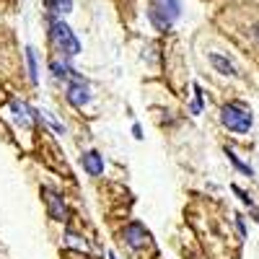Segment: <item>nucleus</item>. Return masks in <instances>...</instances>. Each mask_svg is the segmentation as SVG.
<instances>
[{
	"instance_id": "1",
	"label": "nucleus",
	"mask_w": 259,
	"mask_h": 259,
	"mask_svg": "<svg viewBox=\"0 0 259 259\" xmlns=\"http://www.w3.org/2000/svg\"><path fill=\"white\" fill-rule=\"evenodd\" d=\"M50 41H52L55 50H57L65 60L80 55V41H78V36L73 34V29L65 24L62 18L50 16Z\"/></svg>"
},
{
	"instance_id": "2",
	"label": "nucleus",
	"mask_w": 259,
	"mask_h": 259,
	"mask_svg": "<svg viewBox=\"0 0 259 259\" xmlns=\"http://www.w3.org/2000/svg\"><path fill=\"white\" fill-rule=\"evenodd\" d=\"M221 124L228 130V133H236V135H246L251 124H254V117L251 112L246 109L244 104L239 101H228L221 106Z\"/></svg>"
},
{
	"instance_id": "3",
	"label": "nucleus",
	"mask_w": 259,
	"mask_h": 259,
	"mask_svg": "<svg viewBox=\"0 0 259 259\" xmlns=\"http://www.w3.org/2000/svg\"><path fill=\"white\" fill-rule=\"evenodd\" d=\"M119 236H122V241H124V246H127L130 251H143V249L150 246V231H148L140 221H130V223L119 231Z\"/></svg>"
},
{
	"instance_id": "4",
	"label": "nucleus",
	"mask_w": 259,
	"mask_h": 259,
	"mask_svg": "<svg viewBox=\"0 0 259 259\" xmlns=\"http://www.w3.org/2000/svg\"><path fill=\"white\" fill-rule=\"evenodd\" d=\"M41 200H45L47 215H50L55 223H68L70 221V210H68V205H65L62 194L57 189H52V187L45 184V187H41Z\"/></svg>"
},
{
	"instance_id": "5",
	"label": "nucleus",
	"mask_w": 259,
	"mask_h": 259,
	"mask_svg": "<svg viewBox=\"0 0 259 259\" xmlns=\"http://www.w3.org/2000/svg\"><path fill=\"white\" fill-rule=\"evenodd\" d=\"M8 112H11L13 122H16L18 127H24V130H31L34 122H36V109H31V106H29L26 101H21V99H13V101L8 104Z\"/></svg>"
},
{
	"instance_id": "6",
	"label": "nucleus",
	"mask_w": 259,
	"mask_h": 259,
	"mask_svg": "<svg viewBox=\"0 0 259 259\" xmlns=\"http://www.w3.org/2000/svg\"><path fill=\"white\" fill-rule=\"evenodd\" d=\"M65 101L75 109H83L85 104L91 101V89H89V80H78V83H68L65 85Z\"/></svg>"
},
{
	"instance_id": "7",
	"label": "nucleus",
	"mask_w": 259,
	"mask_h": 259,
	"mask_svg": "<svg viewBox=\"0 0 259 259\" xmlns=\"http://www.w3.org/2000/svg\"><path fill=\"white\" fill-rule=\"evenodd\" d=\"M50 73L55 80H65V85L68 83H78V80H85L80 73H75L70 68V62L68 60H50Z\"/></svg>"
},
{
	"instance_id": "8",
	"label": "nucleus",
	"mask_w": 259,
	"mask_h": 259,
	"mask_svg": "<svg viewBox=\"0 0 259 259\" xmlns=\"http://www.w3.org/2000/svg\"><path fill=\"white\" fill-rule=\"evenodd\" d=\"M80 166H83V171L89 177H94V179H99L101 174H104V156L99 153V150H83L80 153Z\"/></svg>"
},
{
	"instance_id": "9",
	"label": "nucleus",
	"mask_w": 259,
	"mask_h": 259,
	"mask_svg": "<svg viewBox=\"0 0 259 259\" xmlns=\"http://www.w3.org/2000/svg\"><path fill=\"white\" fill-rule=\"evenodd\" d=\"M207 60H210V65H212V68L218 70L221 75H236V73H239V70H236V65H233L226 55H221V52H210Z\"/></svg>"
},
{
	"instance_id": "10",
	"label": "nucleus",
	"mask_w": 259,
	"mask_h": 259,
	"mask_svg": "<svg viewBox=\"0 0 259 259\" xmlns=\"http://www.w3.org/2000/svg\"><path fill=\"white\" fill-rule=\"evenodd\" d=\"M36 119H39V122H45V124L52 130V133H55V135H60V138H62L65 133H68V127H65V124H62L52 112H47V109H36Z\"/></svg>"
},
{
	"instance_id": "11",
	"label": "nucleus",
	"mask_w": 259,
	"mask_h": 259,
	"mask_svg": "<svg viewBox=\"0 0 259 259\" xmlns=\"http://www.w3.org/2000/svg\"><path fill=\"white\" fill-rule=\"evenodd\" d=\"M148 18H150V24H153L158 31H166V29H171V24H174V21H171V18H168L156 3L148 8Z\"/></svg>"
},
{
	"instance_id": "12",
	"label": "nucleus",
	"mask_w": 259,
	"mask_h": 259,
	"mask_svg": "<svg viewBox=\"0 0 259 259\" xmlns=\"http://www.w3.org/2000/svg\"><path fill=\"white\" fill-rule=\"evenodd\" d=\"M192 91H194V99L189 104V114L192 117H200L202 109H205V94H202V85L200 83H192Z\"/></svg>"
},
{
	"instance_id": "13",
	"label": "nucleus",
	"mask_w": 259,
	"mask_h": 259,
	"mask_svg": "<svg viewBox=\"0 0 259 259\" xmlns=\"http://www.w3.org/2000/svg\"><path fill=\"white\" fill-rule=\"evenodd\" d=\"M45 6L52 16H65L73 11V0H45Z\"/></svg>"
},
{
	"instance_id": "14",
	"label": "nucleus",
	"mask_w": 259,
	"mask_h": 259,
	"mask_svg": "<svg viewBox=\"0 0 259 259\" xmlns=\"http://www.w3.org/2000/svg\"><path fill=\"white\" fill-rule=\"evenodd\" d=\"M156 6H158L171 21L179 18V11H182V3H179V0H156Z\"/></svg>"
},
{
	"instance_id": "15",
	"label": "nucleus",
	"mask_w": 259,
	"mask_h": 259,
	"mask_svg": "<svg viewBox=\"0 0 259 259\" xmlns=\"http://www.w3.org/2000/svg\"><path fill=\"white\" fill-rule=\"evenodd\" d=\"M26 65H29V80L39 83V65H36V50L26 47Z\"/></svg>"
},
{
	"instance_id": "16",
	"label": "nucleus",
	"mask_w": 259,
	"mask_h": 259,
	"mask_svg": "<svg viewBox=\"0 0 259 259\" xmlns=\"http://www.w3.org/2000/svg\"><path fill=\"white\" fill-rule=\"evenodd\" d=\"M226 156H228V161H231V163H233L236 168H239V171H244V174H246V177H254V168H251L249 163H244V161H241L239 156H236V153H233V150H228V148H226Z\"/></svg>"
},
{
	"instance_id": "17",
	"label": "nucleus",
	"mask_w": 259,
	"mask_h": 259,
	"mask_svg": "<svg viewBox=\"0 0 259 259\" xmlns=\"http://www.w3.org/2000/svg\"><path fill=\"white\" fill-rule=\"evenodd\" d=\"M233 218H236V228H239V233L246 236V223H244V218H241V215H233Z\"/></svg>"
},
{
	"instance_id": "18",
	"label": "nucleus",
	"mask_w": 259,
	"mask_h": 259,
	"mask_svg": "<svg viewBox=\"0 0 259 259\" xmlns=\"http://www.w3.org/2000/svg\"><path fill=\"white\" fill-rule=\"evenodd\" d=\"M133 138L135 140H143V127L140 124H133Z\"/></svg>"
},
{
	"instance_id": "19",
	"label": "nucleus",
	"mask_w": 259,
	"mask_h": 259,
	"mask_svg": "<svg viewBox=\"0 0 259 259\" xmlns=\"http://www.w3.org/2000/svg\"><path fill=\"white\" fill-rule=\"evenodd\" d=\"M251 34H254V39L259 41V24H254V31H251Z\"/></svg>"
},
{
	"instance_id": "20",
	"label": "nucleus",
	"mask_w": 259,
	"mask_h": 259,
	"mask_svg": "<svg viewBox=\"0 0 259 259\" xmlns=\"http://www.w3.org/2000/svg\"><path fill=\"white\" fill-rule=\"evenodd\" d=\"M109 259H117V254H114V251H109Z\"/></svg>"
}]
</instances>
